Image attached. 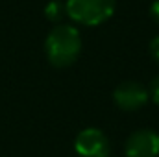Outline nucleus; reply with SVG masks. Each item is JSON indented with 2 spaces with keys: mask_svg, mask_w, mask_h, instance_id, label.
Here are the masks:
<instances>
[{
  "mask_svg": "<svg viewBox=\"0 0 159 157\" xmlns=\"http://www.w3.org/2000/svg\"><path fill=\"white\" fill-rule=\"evenodd\" d=\"M74 148L81 157H109L111 152L109 139L96 128H87L80 131Z\"/></svg>",
  "mask_w": 159,
  "mask_h": 157,
  "instance_id": "3",
  "label": "nucleus"
},
{
  "mask_svg": "<svg viewBox=\"0 0 159 157\" xmlns=\"http://www.w3.org/2000/svg\"><path fill=\"white\" fill-rule=\"evenodd\" d=\"M44 15H46V19H48V20H52V22L61 20V19H63V15H67L65 4H61V2H57V0L50 2V4L46 6V9H44Z\"/></svg>",
  "mask_w": 159,
  "mask_h": 157,
  "instance_id": "6",
  "label": "nucleus"
},
{
  "mask_svg": "<svg viewBox=\"0 0 159 157\" xmlns=\"http://www.w3.org/2000/svg\"><path fill=\"white\" fill-rule=\"evenodd\" d=\"M150 11H152V17H154V20L159 24V0H156V2L152 4V9H150Z\"/></svg>",
  "mask_w": 159,
  "mask_h": 157,
  "instance_id": "9",
  "label": "nucleus"
},
{
  "mask_svg": "<svg viewBox=\"0 0 159 157\" xmlns=\"http://www.w3.org/2000/svg\"><path fill=\"white\" fill-rule=\"evenodd\" d=\"M126 157H157L159 133L154 129H137L126 141Z\"/></svg>",
  "mask_w": 159,
  "mask_h": 157,
  "instance_id": "4",
  "label": "nucleus"
},
{
  "mask_svg": "<svg viewBox=\"0 0 159 157\" xmlns=\"http://www.w3.org/2000/svg\"><path fill=\"white\" fill-rule=\"evenodd\" d=\"M150 92H152V98H154V102L159 105V76L154 81H152V87H150Z\"/></svg>",
  "mask_w": 159,
  "mask_h": 157,
  "instance_id": "7",
  "label": "nucleus"
},
{
  "mask_svg": "<svg viewBox=\"0 0 159 157\" xmlns=\"http://www.w3.org/2000/svg\"><path fill=\"white\" fill-rule=\"evenodd\" d=\"M148 89L139 81H124L113 92V100L122 111H137L148 102Z\"/></svg>",
  "mask_w": 159,
  "mask_h": 157,
  "instance_id": "5",
  "label": "nucleus"
},
{
  "mask_svg": "<svg viewBox=\"0 0 159 157\" xmlns=\"http://www.w3.org/2000/svg\"><path fill=\"white\" fill-rule=\"evenodd\" d=\"M150 52H152L154 59L159 63V37H156V39L150 43Z\"/></svg>",
  "mask_w": 159,
  "mask_h": 157,
  "instance_id": "8",
  "label": "nucleus"
},
{
  "mask_svg": "<svg viewBox=\"0 0 159 157\" xmlns=\"http://www.w3.org/2000/svg\"><path fill=\"white\" fill-rule=\"evenodd\" d=\"M44 52L56 69H65L78 59L81 52V35L70 24H57L44 41Z\"/></svg>",
  "mask_w": 159,
  "mask_h": 157,
  "instance_id": "1",
  "label": "nucleus"
},
{
  "mask_svg": "<svg viewBox=\"0 0 159 157\" xmlns=\"http://www.w3.org/2000/svg\"><path fill=\"white\" fill-rule=\"evenodd\" d=\"M115 0H67V15L85 26H98L106 22L115 11Z\"/></svg>",
  "mask_w": 159,
  "mask_h": 157,
  "instance_id": "2",
  "label": "nucleus"
}]
</instances>
